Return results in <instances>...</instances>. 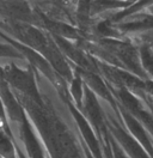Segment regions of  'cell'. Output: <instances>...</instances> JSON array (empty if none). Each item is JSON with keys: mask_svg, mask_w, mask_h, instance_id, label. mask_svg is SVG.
<instances>
[{"mask_svg": "<svg viewBox=\"0 0 153 158\" xmlns=\"http://www.w3.org/2000/svg\"><path fill=\"white\" fill-rule=\"evenodd\" d=\"M0 78L9 86H12L22 94H25L30 98L38 101V92L31 73L25 72L18 69L16 65L11 64L5 67H0Z\"/></svg>", "mask_w": 153, "mask_h": 158, "instance_id": "cell-1", "label": "cell"}, {"mask_svg": "<svg viewBox=\"0 0 153 158\" xmlns=\"http://www.w3.org/2000/svg\"><path fill=\"white\" fill-rule=\"evenodd\" d=\"M19 125H20V137H22L23 143L25 145V150L28 152L29 158H43L42 150L38 145L35 134L32 133V131L30 128L27 116L23 118L22 122Z\"/></svg>", "mask_w": 153, "mask_h": 158, "instance_id": "cell-2", "label": "cell"}, {"mask_svg": "<svg viewBox=\"0 0 153 158\" xmlns=\"http://www.w3.org/2000/svg\"><path fill=\"white\" fill-rule=\"evenodd\" d=\"M24 158L13 139L0 129V158Z\"/></svg>", "mask_w": 153, "mask_h": 158, "instance_id": "cell-3", "label": "cell"}, {"mask_svg": "<svg viewBox=\"0 0 153 158\" xmlns=\"http://www.w3.org/2000/svg\"><path fill=\"white\" fill-rule=\"evenodd\" d=\"M19 58L23 59L24 56L10 43H0V58Z\"/></svg>", "mask_w": 153, "mask_h": 158, "instance_id": "cell-4", "label": "cell"}]
</instances>
